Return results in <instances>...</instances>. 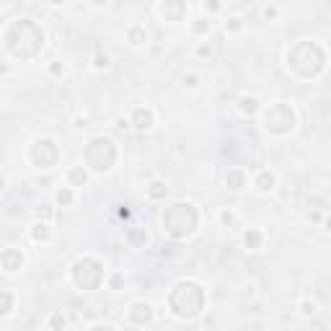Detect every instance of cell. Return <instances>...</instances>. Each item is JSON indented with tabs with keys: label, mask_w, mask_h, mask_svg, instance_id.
Masks as SVG:
<instances>
[{
	"label": "cell",
	"mask_w": 331,
	"mask_h": 331,
	"mask_svg": "<svg viewBox=\"0 0 331 331\" xmlns=\"http://www.w3.org/2000/svg\"><path fill=\"white\" fill-rule=\"evenodd\" d=\"M6 47L18 60H31L44 47V31L36 21L31 18H18L6 31Z\"/></svg>",
	"instance_id": "obj_1"
},
{
	"label": "cell",
	"mask_w": 331,
	"mask_h": 331,
	"mask_svg": "<svg viewBox=\"0 0 331 331\" xmlns=\"http://www.w3.org/2000/svg\"><path fill=\"white\" fill-rule=\"evenodd\" d=\"M168 308H171V313H173L176 318L192 321V318H197V316L205 311V290H202L197 282L184 279V282H179V285L171 290V295H168Z\"/></svg>",
	"instance_id": "obj_2"
},
{
	"label": "cell",
	"mask_w": 331,
	"mask_h": 331,
	"mask_svg": "<svg viewBox=\"0 0 331 331\" xmlns=\"http://www.w3.org/2000/svg\"><path fill=\"white\" fill-rule=\"evenodd\" d=\"M288 68L298 78H316L326 68V52L318 41H298L288 52Z\"/></svg>",
	"instance_id": "obj_3"
},
{
	"label": "cell",
	"mask_w": 331,
	"mask_h": 331,
	"mask_svg": "<svg viewBox=\"0 0 331 331\" xmlns=\"http://www.w3.org/2000/svg\"><path fill=\"white\" fill-rule=\"evenodd\" d=\"M197 225H200V212L192 202H176L163 212V230L176 241L189 238L197 230Z\"/></svg>",
	"instance_id": "obj_4"
},
{
	"label": "cell",
	"mask_w": 331,
	"mask_h": 331,
	"mask_svg": "<svg viewBox=\"0 0 331 331\" xmlns=\"http://www.w3.org/2000/svg\"><path fill=\"white\" fill-rule=\"evenodd\" d=\"M83 158H85V166L96 171V173H106L109 168L114 166L117 161V145L112 137L106 135H96L88 140L85 150H83Z\"/></svg>",
	"instance_id": "obj_5"
},
{
	"label": "cell",
	"mask_w": 331,
	"mask_h": 331,
	"mask_svg": "<svg viewBox=\"0 0 331 331\" xmlns=\"http://www.w3.org/2000/svg\"><path fill=\"white\" fill-rule=\"evenodd\" d=\"M70 277H73V282H75L78 290H85V293L99 290L101 282H104V264H101L96 256H80V259L73 264Z\"/></svg>",
	"instance_id": "obj_6"
},
{
	"label": "cell",
	"mask_w": 331,
	"mask_h": 331,
	"mask_svg": "<svg viewBox=\"0 0 331 331\" xmlns=\"http://www.w3.org/2000/svg\"><path fill=\"white\" fill-rule=\"evenodd\" d=\"M295 109L290 104H272L267 112H264V129L272 132V135H290L295 129Z\"/></svg>",
	"instance_id": "obj_7"
},
{
	"label": "cell",
	"mask_w": 331,
	"mask_h": 331,
	"mask_svg": "<svg viewBox=\"0 0 331 331\" xmlns=\"http://www.w3.org/2000/svg\"><path fill=\"white\" fill-rule=\"evenodd\" d=\"M29 158H31V163H34L39 171H50V168L57 163V158H60V148L55 145V140L41 137V140H36V143L31 145Z\"/></svg>",
	"instance_id": "obj_8"
},
{
	"label": "cell",
	"mask_w": 331,
	"mask_h": 331,
	"mask_svg": "<svg viewBox=\"0 0 331 331\" xmlns=\"http://www.w3.org/2000/svg\"><path fill=\"white\" fill-rule=\"evenodd\" d=\"M0 267H3V272H8V274L18 272L21 267H24V251H21V249L0 251Z\"/></svg>",
	"instance_id": "obj_9"
},
{
	"label": "cell",
	"mask_w": 331,
	"mask_h": 331,
	"mask_svg": "<svg viewBox=\"0 0 331 331\" xmlns=\"http://www.w3.org/2000/svg\"><path fill=\"white\" fill-rule=\"evenodd\" d=\"M161 16L166 21H171V24L181 21L186 16V0H163V3H161Z\"/></svg>",
	"instance_id": "obj_10"
},
{
	"label": "cell",
	"mask_w": 331,
	"mask_h": 331,
	"mask_svg": "<svg viewBox=\"0 0 331 331\" xmlns=\"http://www.w3.org/2000/svg\"><path fill=\"white\" fill-rule=\"evenodd\" d=\"M129 321L135 323V326H148L150 321H153V308H150V303H132V308H129Z\"/></svg>",
	"instance_id": "obj_11"
},
{
	"label": "cell",
	"mask_w": 331,
	"mask_h": 331,
	"mask_svg": "<svg viewBox=\"0 0 331 331\" xmlns=\"http://www.w3.org/2000/svg\"><path fill=\"white\" fill-rule=\"evenodd\" d=\"M153 122H156V119H153V112L148 106H137L135 112H132V119H129V124L135 129H140V132H148L153 127Z\"/></svg>",
	"instance_id": "obj_12"
},
{
	"label": "cell",
	"mask_w": 331,
	"mask_h": 331,
	"mask_svg": "<svg viewBox=\"0 0 331 331\" xmlns=\"http://www.w3.org/2000/svg\"><path fill=\"white\" fill-rule=\"evenodd\" d=\"M225 186L233 189V192H241V189L246 186V173L241 171V168H228V173H225Z\"/></svg>",
	"instance_id": "obj_13"
},
{
	"label": "cell",
	"mask_w": 331,
	"mask_h": 331,
	"mask_svg": "<svg viewBox=\"0 0 331 331\" xmlns=\"http://www.w3.org/2000/svg\"><path fill=\"white\" fill-rule=\"evenodd\" d=\"M124 238H127V244H129L132 249H145V246H148V233H145V228H129V230L124 233Z\"/></svg>",
	"instance_id": "obj_14"
},
{
	"label": "cell",
	"mask_w": 331,
	"mask_h": 331,
	"mask_svg": "<svg viewBox=\"0 0 331 331\" xmlns=\"http://www.w3.org/2000/svg\"><path fill=\"white\" fill-rule=\"evenodd\" d=\"M261 244H264V233H261V230L249 228V230L244 233V246H246L249 251H259V249H261Z\"/></svg>",
	"instance_id": "obj_15"
},
{
	"label": "cell",
	"mask_w": 331,
	"mask_h": 331,
	"mask_svg": "<svg viewBox=\"0 0 331 331\" xmlns=\"http://www.w3.org/2000/svg\"><path fill=\"white\" fill-rule=\"evenodd\" d=\"M127 41H129V47H143V44L148 41V31L143 26H129L127 29Z\"/></svg>",
	"instance_id": "obj_16"
},
{
	"label": "cell",
	"mask_w": 331,
	"mask_h": 331,
	"mask_svg": "<svg viewBox=\"0 0 331 331\" xmlns=\"http://www.w3.org/2000/svg\"><path fill=\"white\" fill-rule=\"evenodd\" d=\"M68 184H70V186H85V184H88V173H85L83 166H73V168L68 171Z\"/></svg>",
	"instance_id": "obj_17"
},
{
	"label": "cell",
	"mask_w": 331,
	"mask_h": 331,
	"mask_svg": "<svg viewBox=\"0 0 331 331\" xmlns=\"http://www.w3.org/2000/svg\"><path fill=\"white\" fill-rule=\"evenodd\" d=\"M254 184H256V189H259V192H264V194L272 192V189H274V173H269V171H259Z\"/></svg>",
	"instance_id": "obj_18"
},
{
	"label": "cell",
	"mask_w": 331,
	"mask_h": 331,
	"mask_svg": "<svg viewBox=\"0 0 331 331\" xmlns=\"http://www.w3.org/2000/svg\"><path fill=\"white\" fill-rule=\"evenodd\" d=\"M31 238L36 241V244H44V241H50L52 238V230L47 223H34L31 225Z\"/></svg>",
	"instance_id": "obj_19"
},
{
	"label": "cell",
	"mask_w": 331,
	"mask_h": 331,
	"mask_svg": "<svg viewBox=\"0 0 331 331\" xmlns=\"http://www.w3.org/2000/svg\"><path fill=\"white\" fill-rule=\"evenodd\" d=\"M166 194H168V186L163 184V181H153L150 186H148V197L150 200H166Z\"/></svg>",
	"instance_id": "obj_20"
},
{
	"label": "cell",
	"mask_w": 331,
	"mask_h": 331,
	"mask_svg": "<svg viewBox=\"0 0 331 331\" xmlns=\"http://www.w3.org/2000/svg\"><path fill=\"white\" fill-rule=\"evenodd\" d=\"M73 200H75V194H73V189H57V194H55V202L60 205V207H70L73 205Z\"/></svg>",
	"instance_id": "obj_21"
},
{
	"label": "cell",
	"mask_w": 331,
	"mask_h": 331,
	"mask_svg": "<svg viewBox=\"0 0 331 331\" xmlns=\"http://www.w3.org/2000/svg\"><path fill=\"white\" fill-rule=\"evenodd\" d=\"M11 311H13V293L0 290V316H8Z\"/></svg>",
	"instance_id": "obj_22"
},
{
	"label": "cell",
	"mask_w": 331,
	"mask_h": 331,
	"mask_svg": "<svg viewBox=\"0 0 331 331\" xmlns=\"http://www.w3.org/2000/svg\"><path fill=\"white\" fill-rule=\"evenodd\" d=\"M256 109H259V101H256V99H249V96L241 99V112H244V114H254Z\"/></svg>",
	"instance_id": "obj_23"
},
{
	"label": "cell",
	"mask_w": 331,
	"mask_h": 331,
	"mask_svg": "<svg viewBox=\"0 0 331 331\" xmlns=\"http://www.w3.org/2000/svg\"><path fill=\"white\" fill-rule=\"evenodd\" d=\"M241 26H244V21H241L238 16H233V18H228V21H225V31H228V34H238V31H241Z\"/></svg>",
	"instance_id": "obj_24"
},
{
	"label": "cell",
	"mask_w": 331,
	"mask_h": 331,
	"mask_svg": "<svg viewBox=\"0 0 331 331\" xmlns=\"http://www.w3.org/2000/svg\"><path fill=\"white\" fill-rule=\"evenodd\" d=\"M192 31H194V34H207V31H210V21H207V18L194 21V24H192Z\"/></svg>",
	"instance_id": "obj_25"
},
{
	"label": "cell",
	"mask_w": 331,
	"mask_h": 331,
	"mask_svg": "<svg viewBox=\"0 0 331 331\" xmlns=\"http://www.w3.org/2000/svg\"><path fill=\"white\" fill-rule=\"evenodd\" d=\"M47 326H50V328H65V326H68V321H65V316L55 313V316L47 321Z\"/></svg>",
	"instance_id": "obj_26"
},
{
	"label": "cell",
	"mask_w": 331,
	"mask_h": 331,
	"mask_svg": "<svg viewBox=\"0 0 331 331\" xmlns=\"http://www.w3.org/2000/svg\"><path fill=\"white\" fill-rule=\"evenodd\" d=\"M300 313H303V316H313V313H316V303H313V300H303V303H300Z\"/></svg>",
	"instance_id": "obj_27"
},
{
	"label": "cell",
	"mask_w": 331,
	"mask_h": 331,
	"mask_svg": "<svg viewBox=\"0 0 331 331\" xmlns=\"http://www.w3.org/2000/svg\"><path fill=\"white\" fill-rule=\"evenodd\" d=\"M220 223H223V225H233L235 223V215L230 210H223V212H220Z\"/></svg>",
	"instance_id": "obj_28"
},
{
	"label": "cell",
	"mask_w": 331,
	"mask_h": 331,
	"mask_svg": "<svg viewBox=\"0 0 331 331\" xmlns=\"http://www.w3.org/2000/svg\"><path fill=\"white\" fill-rule=\"evenodd\" d=\"M109 285H112V290H122V285H124V277H122V274H112V279H109Z\"/></svg>",
	"instance_id": "obj_29"
},
{
	"label": "cell",
	"mask_w": 331,
	"mask_h": 331,
	"mask_svg": "<svg viewBox=\"0 0 331 331\" xmlns=\"http://www.w3.org/2000/svg\"><path fill=\"white\" fill-rule=\"evenodd\" d=\"M93 65H96V68L101 70V68H109V57L106 55H96V60H93Z\"/></svg>",
	"instance_id": "obj_30"
},
{
	"label": "cell",
	"mask_w": 331,
	"mask_h": 331,
	"mask_svg": "<svg viewBox=\"0 0 331 331\" xmlns=\"http://www.w3.org/2000/svg\"><path fill=\"white\" fill-rule=\"evenodd\" d=\"M50 73H52V75H65V65H62V62L50 65Z\"/></svg>",
	"instance_id": "obj_31"
},
{
	"label": "cell",
	"mask_w": 331,
	"mask_h": 331,
	"mask_svg": "<svg viewBox=\"0 0 331 331\" xmlns=\"http://www.w3.org/2000/svg\"><path fill=\"white\" fill-rule=\"evenodd\" d=\"M197 83H200V78H197V75H184V85L186 88H197Z\"/></svg>",
	"instance_id": "obj_32"
},
{
	"label": "cell",
	"mask_w": 331,
	"mask_h": 331,
	"mask_svg": "<svg viewBox=\"0 0 331 331\" xmlns=\"http://www.w3.org/2000/svg\"><path fill=\"white\" fill-rule=\"evenodd\" d=\"M205 11H220V0H205Z\"/></svg>",
	"instance_id": "obj_33"
},
{
	"label": "cell",
	"mask_w": 331,
	"mask_h": 331,
	"mask_svg": "<svg viewBox=\"0 0 331 331\" xmlns=\"http://www.w3.org/2000/svg\"><path fill=\"white\" fill-rule=\"evenodd\" d=\"M197 55H200V57H210V55H212V50L207 47V44H200V47H197Z\"/></svg>",
	"instance_id": "obj_34"
},
{
	"label": "cell",
	"mask_w": 331,
	"mask_h": 331,
	"mask_svg": "<svg viewBox=\"0 0 331 331\" xmlns=\"http://www.w3.org/2000/svg\"><path fill=\"white\" fill-rule=\"evenodd\" d=\"M52 207H47V205H44V207H39V217H47V220H52Z\"/></svg>",
	"instance_id": "obj_35"
},
{
	"label": "cell",
	"mask_w": 331,
	"mask_h": 331,
	"mask_svg": "<svg viewBox=\"0 0 331 331\" xmlns=\"http://www.w3.org/2000/svg\"><path fill=\"white\" fill-rule=\"evenodd\" d=\"M264 18H267V21H269V18H277V8H274V6L264 8Z\"/></svg>",
	"instance_id": "obj_36"
},
{
	"label": "cell",
	"mask_w": 331,
	"mask_h": 331,
	"mask_svg": "<svg viewBox=\"0 0 331 331\" xmlns=\"http://www.w3.org/2000/svg\"><path fill=\"white\" fill-rule=\"evenodd\" d=\"M119 217H129V205H119Z\"/></svg>",
	"instance_id": "obj_37"
},
{
	"label": "cell",
	"mask_w": 331,
	"mask_h": 331,
	"mask_svg": "<svg viewBox=\"0 0 331 331\" xmlns=\"http://www.w3.org/2000/svg\"><path fill=\"white\" fill-rule=\"evenodd\" d=\"M83 127H88V119H80V117H78V119H75V129H83Z\"/></svg>",
	"instance_id": "obj_38"
},
{
	"label": "cell",
	"mask_w": 331,
	"mask_h": 331,
	"mask_svg": "<svg viewBox=\"0 0 331 331\" xmlns=\"http://www.w3.org/2000/svg\"><path fill=\"white\" fill-rule=\"evenodd\" d=\"M117 127H119V129H129L132 124H129V119H119V124H117Z\"/></svg>",
	"instance_id": "obj_39"
},
{
	"label": "cell",
	"mask_w": 331,
	"mask_h": 331,
	"mask_svg": "<svg viewBox=\"0 0 331 331\" xmlns=\"http://www.w3.org/2000/svg\"><path fill=\"white\" fill-rule=\"evenodd\" d=\"M93 6H96V8H104V6H106V0H93Z\"/></svg>",
	"instance_id": "obj_40"
},
{
	"label": "cell",
	"mask_w": 331,
	"mask_h": 331,
	"mask_svg": "<svg viewBox=\"0 0 331 331\" xmlns=\"http://www.w3.org/2000/svg\"><path fill=\"white\" fill-rule=\"evenodd\" d=\"M50 3H52V6H62V3H65V0H50Z\"/></svg>",
	"instance_id": "obj_41"
},
{
	"label": "cell",
	"mask_w": 331,
	"mask_h": 331,
	"mask_svg": "<svg viewBox=\"0 0 331 331\" xmlns=\"http://www.w3.org/2000/svg\"><path fill=\"white\" fill-rule=\"evenodd\" d=\"M6 186V179H3V176H0V189H3Z\"/></svg>",
	"instance_id": "obj_42"
}]
</instances>
